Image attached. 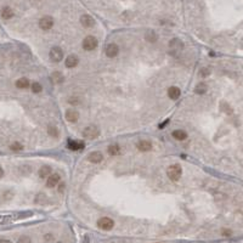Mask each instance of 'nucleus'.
Returning a JSON list of instances; mask_svg holds the SVG:
<instances>
[{"instance_id": "f257e3e1", "label": "nucleus", "mask_w": 243, "mask_h": 243, "mask_svg": "<svg viewBox=\"0 0 243 243\" xmlns=\"http://www.w3.org/2000/svg\"><path fill=\"white\" fill-rule=\"evenodd\" d=\"M182 174V169L179 164H173L167 169V175L172 181H178L181 178Z\"/></svg>"}, {"instance_id": "f03ea898", "label": "nucleus", "mask_w": 243, "mask_h": 243, "mask_svg": "<svg viewBox=\"0 0 243 243\" xmlns=\"http://www.w3.org/2000/svg\"><path fill=\"white\" fill-rule=\"evenodd\" d=\"M100 135V130L96 126H87L83 130V137L84 139H89V140H94Z\"/></svg>"}, {"instance_id": "7ed1b4c3", "label": "nucleus", "mask_w": 243, "mask_h": 243, "mask_svg": "<svg viewBox=\"0 0 243 243\" xmlns=\"http://www.w3.org/2000/svg\"><path fill=\"white\" fill-rule=\"evenodd\" d=\"M96 46H97V39L93 35H89L83 40V49L87 51H91L96 49Z\"/></svg>"}, {"instance_id": "20e7f679", "label": "nucleus", "mask_w": 243, "mask_h": 243, "mask_svg": "<svg viewBox=\"0 0 243 243\" xmlns=\"http://www.w3.org/2000/svg\"><path fill=\"white\" fill-rule=\"evenodd\" d=\"M49 56H50V60H51L52 62H60V61H62V58H63V51H62L61 48L55 46V48H52V49L50 50Z\"/></svg>"}, {"instance_id": "39448f33", "label": "nucleus", "mask_w": 243, "mask_h": 243, "mask_svg": "<svg viewBox=\"0 0 243 243\" xmlns=\"http://www.w3.org/2000/svg\"><path fill=\"white\" fill-rule=\"evenodd\" d=\"M97 226H99L101 230L110 231L111 228H113L114 221H113L111 218H101V219H99V221H97Z\"/></svg>"}, {"instance_id": "423d86ee", "label": "nucleus", "mask_w": 243, "mask_h": 243, "mask_svg": "<svg viewBox=\"0 0 243 243\" xmlns=\"http://www.w3.org/2000/svg\"><path fill=\"white\" fill-rule=\"evenodd\" d=\"M54 26V18L51 16H44L40 21H39V27L43 31H49Z\"/></svg>"}, {"instance_id": "0eeeda50", "label": "nucleus", "mask_w": 243, "mask_h": 243, "mask_svg": "<svg viewBox=\"0 0 243 243\" xmlns=\"http://www.w3.org/2000/svg\"><path fill=\"white\" fill-rule=\"evenodd\" d=\"M105 52H106V55H107L108 57L113 58V57H116V56L118 55V52H119V48H118V45H117L116 43H110V44L106 46Z\"/></svg>"}, {"instance_id": "6e6552de", "label": "nucleus", "mask_w": 243, "mask_h": 243, "mask_svg": "<svg viewBox=\"0 0 243 243\" xmlns=\"http://www.w3.org/2000/svg\"><path fill=\"white\" fill-rule=\"evenodd\" d=\"M60 175L58 174H51L49 178H48V180H46V186L49 187V189H54V187H56L57 185H58V182H60Z\"/></svg>"}, {"instance_id": "1a4fd4ad", "label": "nucleus", "mask_w": 243, "mask_h": 243, "mask_svg": "<svg viewBox=\"0 0 243 243\" xmlns=\"http://www.w3.org/2000/svg\"><path fill=\"white\" fill-rule=\"evenodd\" d=\"M66 119H67L68 122H71V123H75V122L79 119V113H78V111H77V110H73V108L67 110V111H66Z\"/></svg>"}, {"instance_id": "9d476101", "label": "nucleus", "mask_w": 243, "mask_h": 243, "mask_svg": "<svg viewBox=\"0 0 243 243\" xmlns=\"http://www.w3.org/2000/svg\"><path fill=\"white\" fill-rule=\"evenodd\" d=\"M88 159L91 162V163H100V162L103 159V154L100 151H94V152L89 153Z\"/></svg>"}, {"instance_id": "9b49d317", "label": "nucleus", "mask_w": 243, "mask_h": 243, "mask_svg": "<svg viewBox=\"0 0 243 243\" xmlns=\"http://www.w3.org/2000/svg\"><path fill=\"white\" fill-rule=\"evenodd\" d=\"M136 147H137L140 151H142V152H148V151L152 149V143H151L148 140H141V141L137 142Z\"/></svg>"}, {"instance_id": "f8f14e48", "label": "nucleus", "mask_w": 243, "mask_h": 243, "mask_svg": "<svg viewBox=\"0 0 243 243\" xmlns=\"http://www.w3.org/2000/svg\"><path fill=\"white\" fill-rule=\"evenodd\" d=\"M78 62H79V58H78V56H75V55H69V56L66 58V61H64L67 68H74V67L78 64Z\"/></svg>"}, {"instance_id": "ddd939ff", "label": "nucleus", "mask_w": 243, "mask_h": 243, "mask_svg": "<svg viewBox=\"0 0 243 243\" xmlns=\"http://www.w3.org/2000/svg\"><path fill=\"white\" fill-rule=\"evenodd\" d=\"M68 148H71L72 151H80L84 148V142L82 141H73V140H69L68 141Z\"/></svg>"}, {"instance_id": "4468645a", "label": "nucleus", "mask_w": 243, "mask_h": 243, "mask_svg": "<svg viewBox=\"0 0 243 243\" xmlns=\"http://www.w3.org/2000/svg\"><path fill=\"white\" fill-rule=\"evenodd\" d=\"M80 22H82V25L85 27V28H91L94 26V18L89 15H83L82 17H80Z\"/></svg>"}, {"instance_id": "2eb2a0df", "label": "nucleus", "mask_w": 243, "mask_h": 243, "mask_svg": "<svg viewBox=\"0 0 243 243\" xmlns=\"http://www.w3.org/2000/svg\"><path fill=\"white\" fill-rule=\"evenodd\" d=\"M180 95H181V91H180L179 88H176V87L169 88V90H168V96H169L172 100H178V99L180 97Z\"/></svg>"}, {"instance_id": "dca6fc26", "label": "nucleus", "mask_w": 243, "mask_h": 243, "mask_svg": "<svg viewBox=\"0 0 243 243\" xmlns=\"http://www.w3.org/2000/svg\"><path fill=\"white\" fill-rule=\"evenodd\" d=\"M51 175V168L49 166H43L40 169H39V178L40 179H45V178H49Z\"/></svg>"}, {"instance_id": "f3484780", "label": "nucleus", "mask_w": 243, "mask_h": 243, "mask_svg": "<svg viewBox=\"0 0 243 243\" xmlns=\"http://www.w3.org/2000/svg\"><path fill=\"white\" fill-rule=\"evenodd\" d=\"M2 17H3L4 20H10V18H12V17H14V11H12V9L9 8V6L3 8V9H2Z\"/></svg>"}, {"instance_id": "a211bd4d", "label": "nucleus", "mask_w": 243, "mask_h": 243, "mask_svg": "<svg viewBox=\"0 0 243 243\" xmlns=\"http://www.w3.org/2000/svg\"><path fill=\"white\" fill-rule=\"evenodd\" d=\"M16 87L18 89H27L28 87H31V83L27 78H20L18 80H16Z\"/></svg>"}, {"instance_id": "6ab92c4d", "label": "nucleus", "mask_w": 243, "mask_h": 243, "mask_svg": "<svg viewBox=\"0 0 243 243\" xmlns=\"http://www.w3.org/2000/svg\"><path fill=\"white\" fill-rule=\"evenodd\" d=\"M173 136H174V139H176V140H179V141H184V140L187 139V134H186L184 130H181V129L174 130V131H173Z\"/></svg>"}, {"instance_id": "aec40b11", "label": "nucleus", "mask_w": 243, "mask_h": 243, "mask_svg": "<svg viewBox=\"0 0 243 243\" xmlns=\"http://www.w3.org/2000/svg\"><path fill=\"white\" fill-rule=\"evenodd\" d=\"M51 79L54 80V82H55L56 84H60V83H62L63 80H64L63 74H62L61 72H58V71H55V72L51 74Z\"/></svg>"}, {"instance_id": "412c9836", "label": "nucleus", "mask_w": 243, "mask_h": 243, "mask_svg": "<svg viewBox=\"0 0 243 243\" xmlns=\"http://www.w3.org/2000/svg\"><path fill=\"white\" fill-rule=\"evenodd\" d=\"M145 39H146L147 41H149V43H154V41H157L158 35H157L156 32L148 31V32H146V34H145Z\"/></svg>"}, {"instance_id": "4be33fe9", "label": "nucleus", "mask_w": 243, "mask_h": 243, "mask_svg": "<svg viewBox=\"0 0 243 243\" xmlns=\"http://www.w3.org/2000/svg\"><path fill=\"white\" fill-rule=\"evenodd\" d=\"M169 45H170V48H172L173 50H181V49L184 48V44H182L181 40H179V39H173V40H170Z\"/></svg>"}, {"instance_id": "5701e85b", "label": "nucleus", "mask_w": 243, "mask_h": 243, "mask_svg": "<svg viewBox=\"0 0 243 243\" xmlns=\"http://www.w3.org/2000/svg\"><path fill=\"white\" fill-rule=\"evenodd\" d=\"M120 147L118 146V145H111L110 147H108V153L111 154V156H118L119 153H120Z\"/></svg>"}, {"instance_id": "b1692460", "label": "nucleus", "mask_w": 243, "mask_h": 243, "mask_svg": "<svg viewBox=\"0 0 243 243\" xmlns=\"http://www.w3.org/2000/svg\"><path fill=\"white\" fill-rule=\"evenodd\" d=\"M46 201H48V196L44 193H39L35 197V203H38V204H44Z\"/></svg>"}, {"instance_id": "393cba45", "label": "nucleus", "mask_w": 243, "mask_h": 243, "mask_svg": "<svg viewBox=\"0 0 243 243\" xmlns=\"http://www.w3.org/2000/svg\"><path fill=\"white\" fill-rule=\"evenodd\" d=\"M31 88H32V91L35 93V94H38V93H40V91L43 90V87H41L40 83H38V82H34V83L31 85Z\"/></svg>"}, {"instance_id": "a878e982", "label": "nucleus", "mask_w": 243, "mask_h": 243, "mask_svg": "<svg viewBox=\"0 0 243 243\" xmlns=\"http://www.w3.org/2000/svg\"><path fill=\"white\" fill-rule=\"evenodd\" d=\"M48 133H49V135L50 136H52V137H57L58 136V130H57V128L56 126H49L48 128Z\"/></svg>"}, {"instance_id": "bb28decb", "label": "nucleus", "mask_w": 243, "mask_h": 243, "mask_svg": "<svg viewBox=\"0 0 243 243\" xmlns=\"http://www.w3.org/2000/svg\"><path fill=\"white\" fill-rule=\"evenodd\" d=\"M205 91H207V85L204 83H201V84H198L196 87V93L197 94H204Z\"/></svg>"}, {"instance_id": "cd10ccee", "label": "nucleus", "mask_w": 243, "mask_h": 243, "mask_svg": "<svg viewBox=\"0 0 243 243\" xmlns=\"http://www.w3.org/2000/svg\"><path fill=\"white\" fill-rule=\"evenodd\" d=\"M10 148H11L12 151H22V149H23V146H22L20 142H14V143L10 146Z\"/></svg>"}, {"instance_id": "c85d7f7f", "label": "nucleus", "mask_w": 243, "mask_h": 243, "mask_svg": "<svg viewBox=\"0 0 243 243\" xmlns=\"http://www.w3.org/2000/svg\"><path fill=\"white\" fill-rule=\"evenodd\" d=\"M17 243H32V239H31V237H28V236H21V237L18 238Z\"/></svg>"}, {"instance_id": "c756f323", "label": "nucleus", "mask_w": 243, "mask_h": 243, "mask_svg": "<svg viewBox=\"0 0 243 243\" xmlns=\"http://www.w3.org/2000/svg\"><path fill=\"white\" fill-rule=\"evenodd\" d=\"M44 239H45V242H48V243H49V242H52V241H54V236H52L51 233H48V235L44 236Z\"/></svg>"}, {"instance_id": "7c9ffc66", "label": "nucleus", "mask_w": 243, "mask_h": 243, "mask_svg": "<svg viewBox=\"0 0 243 243\" xmlns=\"http://www.w3.org/2000/svg\"><path fill=\"white\" fill-rule=\"evenodd\" d=\"M210 74V71L208 69V68H203L202 71H201V75L202 77H208Z\"/></svg>"}, {"instance_id": "2f4dec72", "label": "nucleus", "mask_w": 243, "mask_h": 243, "mask_svg": "<svg viewBox=\"0 0 243 243\" xmlns=\"http://www.w3.org/2000/svg\"><path fill=\"white\" fill-rule=\"evenodd\" d=\"M64 187H66V185H64V184H60V185H58V192H60V193H63V191H64Z\"/></svg>"}, {"instance_id": "473e14b6", "label": "nucleus", "mask_w": 243, "mask_h": 243, "mask_svg": "<svg viewBox=\"0 0 243 243\" xmlns=\"http://www.w3.org/2000/svg\"><path fill=\"white\" fill-rule=\"evenodd\" d=\"M79 101H78V99L77 97H71L69 99V103H78Z\"/></svg>"}, {"instance_id": "72a5a7b5", "label": "nucleus", "mask_w": 243, "mask_h": 243, "mask_svg": "<svg viewBox=\"0 0 243 243\" xmlns=\"http://www.w3.org/2000/svg\"><path fill=\"white\" fill-rule=\"evenodd\" d=\"M0 243H12L10 239H5V238H2L0 239Z\"/></svg>"}, {"instance_id": "f704fd0d", "label": "nucleus", "mask_w": 243, "mask_h": 243, "mask_svg": "<svg viewBox=\"0 0 243 243\" xmlns=\"http://www.w3.org/2000/svg\"><path fill=\"white\" fill-rule=\"evenodd\" d=\"M4 176V170H3V168H0V178H3Z\"/></svg>"}, {"instance_id": "c9c22d12", "label": "nucleus", "mask_w": 243, "mask_h": 243, "mask_svg": "<svg viewBox=\"0 0 243 243\" xmlns=\"http://www.w3.org/2000/svg\"><path fill=\"white\" fill-rule=\"evenodd\" d=\"M222 233H224V235H226V236L231 235V232H230V231H222Z\"/></svg>"}, {"instance_id": "e433bc0d", "label": "nucleus", "mask_w": 243, "mask_h": 243, "mask_svg": "<svg viewBox=\"0 0 243 243\" xmlns=\"http://www.w3.org/2000/svg\"><path fill=\"white\" fill-rule=\"evenodd\" d=\"M57 243H63V242H57Z\"/></svg>"}]
</instances>
